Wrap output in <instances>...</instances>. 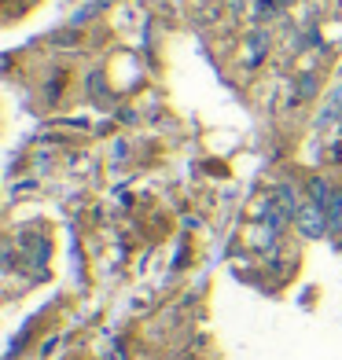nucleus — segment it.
I'll list each match as a JSON object with an SVG mask.
<instances>
[{
	"mask_svg": "<svg viewBox=\"0 0 342 360\" xmlns=\"http://www.w3.org/2000/svg\"><path fill=\"white\" fill-rule=\"evenodd\" d=\"M295 228L305 236V239H320L324 232H328V217H324V210L313 206V202H302L298 217H295Z\"/></svg>",
	"mask_w": 342,
	"mask_h": 360,
	"instance_id": "nucleus-1",
	"label": "nucleus"
},
{
	"mask_svg": "<svg viewBox=\"0 0 342 360\" xmlns=\"http://www.w3.org/2000/svg\"><path fill=\"white\" fill-rule=\"evenodd\" d=\"M272 202L287 214V221H295V217H298V210H302V202H298V195H295V188H291V184H276Z\"/></svg>",
	"mask_w": 342,
	"mask_h": 360,
	"instance_id": "nucleus-2",
	"label": "nucleus"
},
{
	"mask_svg": "<svg viewBox=\"0 0 342 360\" xmlns=\"http://www.w3.org/2000/svg\"><path fill=\"white\" fill-rule=\"evenodd\" d=\"M309 202L313 206H320V210H328V202H331V195H335V188L328 184L324 176H309Z\"/></svg>",
	"mask_w": 342,
	"mask_h": 360,
	"instance_id": "nucleus-3",
	"label": "nucleus"
},
{
	"mask_svg": "<svg viewBox=\"0 0 342 360\" xmlns=\"http://www.w3.org/2000/svg\"><path fill=\"white\" fill-rule=\"evenodd\" d=\"M338 114H342V85L328 96V107H324V114H320V118H317V129H328L335 118H338Z\"/></svg>",
	"mask_w": 342,
	"mask_h": 360,
	"instance_id": "nucleus-4",
	"label": "nucleus"
},
{
	"mask_svg": "<svg viewBox=\"0 0 342 360\" xmlns=\"http://www.w3.org/2000/svg\"><path fill=\"white\" fill-rule=\"evenodd\" d=\"M324 217H328V232H342V191L335 188L328 210H324Z\"/></svg>",
	"mask_w": 342,
	"mask_h": 360,
	"instance_id": "nucleus-5",
	"label": "nucleus"
},
{
	"mask_svg": "<svg viewBox=\"0 0 342 360\" xmlns=\"http://www.w3.org/2000/svg\"><path fill=\"white\" fill-rule=\"evenodd\" d=\"M251 56H247V63H251V67H258V63H262V56H265V48H269V37L262 34V30H254V34H251Z\"/></svg>",
	"mask_w": 342,
	"mask_h": 360,
	"instance_id": "nucleus-6",
	"label": "nucleus"
},
{
	"mask_svg": "<svg viewBox=\"0 0 342 360\" xmlns=\"http://www.w3.org/2000/svg\"><path fill=\"white\" fill-rule=\"evenodd\" d=\"M317 92V77L313 74H305V77H298V92H295V103H302V100H309V96Z\"/></svg>",
	"mask_w": 342,
	"mask_h": 360,
	"instance_id": "nucleus-7",
	"label": "nucleus"
},
{
	"mask_svg": "<svg viewBox=\"0 0 342 360\" xmlns=\"http://www.w3.org/2000/svg\"><path fill=\"white\" fill-rule=\"evenodd\" d=\"M291 4V0H262V11H276V8H284Z\"/></svg>",
	"mask_w": 342,
	"mask_h": 360,
	"instance_id": "nucleus-8",
	"label": "nucleus"
}]
</instances>
